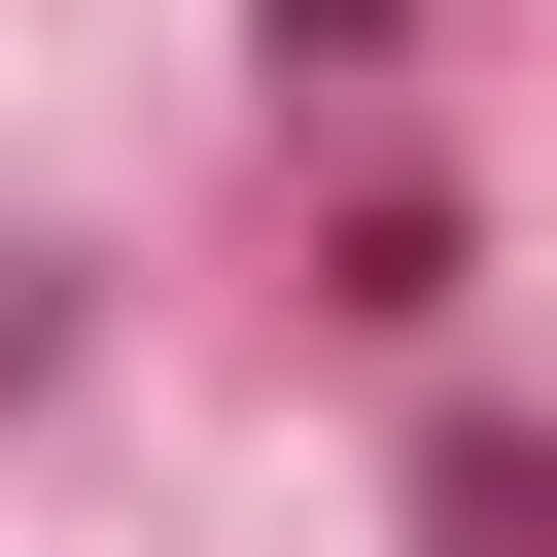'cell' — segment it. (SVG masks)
<instances>
[{
    "mask_svg": "<svg viewBox=\"0 0 557 557\" xmlns=\"http://www.w3.org/2000/svg\"><path fill=\"white\" fill-rule=\"evenodd\" d=\"M418 522H453V557H557V418H453V453H418Z\"/></svg>",
    "mask_w": 557,
    "mask_h": 557,
    "instance_id": "obj_1",
    "label": "cell"
}]
</instances>
